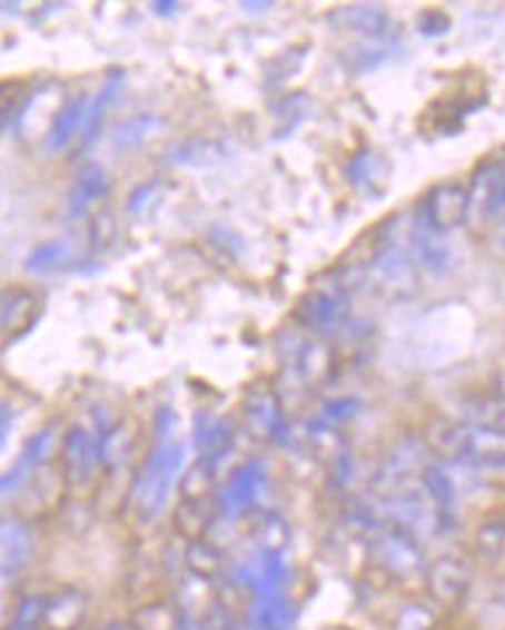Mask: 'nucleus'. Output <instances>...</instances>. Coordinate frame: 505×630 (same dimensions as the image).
I'll list each match as a JSON object with an SVG mask.
<instances>
[{
  "instance_id": "1",
  "label": "nucleus",
  "mask_w": 505,
  "mask_h": 630,
  "mask_svg": "<svg viewBox=\"0 0 505 630\" xmlns=\"http://www.w3.org/2000/svg\"><path fill=\"white\" fill-rule=\"evenodd\" d=\"M186 466V445L180 440L159 437L146 456L140 474L132 485V501L146 516H157L165 509L175 480Z\"/></svg>"
},
{
  "instance_id": "2",
  "label": "nucleus",
  "mask_w": 505,
  "mask_h": 630,
  "mask_svg": "<svg viewBox=\"0 0 505 630\" xmlns=\"http://www.w3.org/2000/svg\"><path fill=\"white\" fill-rule=\"evenodd\" d=\"M376 554L382 562V570L395 578H413L426 570L424 551L418 549V541L413 533L403 528L382 530L376 535Z\"/></svg>"
},
{
  "instance_id": "3",
  "label": "nucleus",
  "mask_w": 505,
  "mask_h": 630,
  "mask_svg": "<svg viewBox=\"0 0 505 630\" xmlns=\"http://www.w3.org/2000/svg\"><path fill=\"white\" fill-rule=\"evenodd\" d=\"M426 588H429L434 604L455 609L463 604L468 588H472V570L461 559L445 557L426 570Z\"/></svg>"
},
{
  "instance_id": "4",
  "label": "nucleus",
  "mask_w": 505,
  "mask_h": 630,
  "mask_svg": "<svg viewBox=\"0 0 505 630\" xmlns=\"http://www.w3.org/2000/svg\"><path fill=\"white\" fill-rule=\"evenodd\" d=\"M392 520L397 522V528L403 530H424L439 528V511L434 506L429 490L426 488H405L399 493L392 495V501L387 503Z\"/></svg>"
},
{
  "instance_id": "5",
  "label": "nucleus",
  "mask_w": 505,
  "mask_h": 630,
  "mask_svg": "<svg viewBox=\"0 0 505 630\" xmlns=\"http://www.w3.org/2000/svg\"><path fill=\"white\" fill-rule=\"evenodd\" d=\"M468 209H472V194L458 184H442L434 186L429 196L424 199V218L439 230H453L466 220Z\"/></svg>"
},
{
  "instance_id": "6",
  "label": "nucleus",
  "mask_w": 505,
  "mask_h": 630,
  "mask_svg": "<svg viewBox=\"0 0 505 630\" xmlns=\"http://www.w3.org/2000/svg\"><path fill=\"white\" fill-rule=\"evenodd\" d=\"M466 464L497 469L505 466V432L493 426L461 424V453Z\"/></svg>"
},
{
  "instance_id": "7",
  "label": "nucleus",
  "mask_w": 505,
  "mask_h": 630,
  "mask_svg": "<svg viewBox=\"0 0 505 630\" xmlns=\"http://www.w3.org/2000/svg\"><path fill=\"white\" fill-rule=\"evenodd\" d=\"M263 464H257V461L238 466L236 472L230 474L226 490H222V511H226L228 516L244 514V511L257 501L259 490H263Z\"/></svg>"
},
{
  "instance_id": "8",
  "label": "nucleus",
  "mask_w": 505,
  "mask_h": 630,
  "mask_svg": "<svg viewBox=\"0 0 505 630\" xmlns=\"http://www.w3.org/2000/svg\"><path fill=\"white\" fill-rule=\"evenodd\" d=\"M98 443L88 435L86 430L75 426L65 440V472L67 480L72 482H88L90 474L98 464Z\"/></svg>"
},
{
  "instance_id": "9",
  "label": "nucleus",
  "mask_w": 505,
  "mask_h": 630,
  "mask_svg": "<svg viewBox=\"0 0 505 630\" xmlns=\"http://www.w3.org/2000/svg\"><path fill=\"white\" fill-rule=\"evenodd\" d=\"M53 443H56V426L48 424L46 430H40L38 435H34L30 443L24 445V451H22V456H19L17 466H13L3 480V493L6 495L13 493V485L19 488L27 478H32L34 469L43 466V461H46L48 453H51Z\"/></svg>"
},
{
  "instance_id": "10",
  "label": "nucleus",
  "mask_w": 505,
  "mask_h": 630,
  "mask_svg": "<svg viewBox=\"0 0 505 630\" xmlns=\"http://www.w3.org/2000/svg\"><path fill=\"white\" fill-rule=\"evenodd\" d=\"M247 620L251 630H291L297 622V609L284 593L280 597H259L249 607Z\"/></svg>"
},
{
  "instance_id": "11",
  "label": "nucleus",
  "mask_w": 505,
  "mask_h": 630,
  "mask_svg": "<svg viewBox=\"0 0 505 630\" xmlns=\"http://www.w3.org/2000/svg\"><path fill=\"white\" fill-rule=\"evenodd\" d=\"M86 612H88L86 593L75 591V588H65V591L56 593V597L48 601L43 626L48 630H75L82 620H86Z\"/></svg>"
},
{
  "instance_id": "12",
  "label": "nucleus",
  "mask_w": 505,
  "mask_h": 630,
  "mask_svg": "<svg viewBox=\"0 0 505 630\" xmlns=\"http://www.w3.org/2000/svg\"><path fill=\"white\" fill-rule=\"evenodd\" d=\"M301 318L307 321L318 332H331L334 326H339V321L347 315V303L341 294H310L301 307Z\"/></svg>"
},
{
  "instance_id": "13",
  "label": "nucleus",
  "mask_w": 505,
  "mask_h": 630,
  "mask_svg": "<svg viewBox=\"0 0 505 630\" xmlns=\"http://www.w3.org/2000/svg\"><path fill=\"white\" fill-rule=\"evenodd\" d=\"M416 252L420 265L432 273L447 270L450 265V249L439 239V228H434L424 215H420V223H416Z\"/></svg>"
},
{
  "instance_id": "14",
  "label": "nucleus",
  "mask_w": 505,
  "mask_h": 630,
  "mask_svg": "<svg viewBox=\"0 0 505 630\" xmlns=\"http://www.w3.org/2000/svg\"><path fill=\"white\" fill-rule=\"evenodd\" d=\"M32 554V533L22 520L3 522V575L9 578L13 570H22L27 557Z\"/></svg>"
},
{
  "instance_id": "15",
  "label": "nucleus",
  "mask_w": 505,
  "mask_h": 630,
  "mask_svg": "<svg viewBox=\"0 0 505 630\" xmlns=\"http://www.w3.org/2000/svg\"><path fill=\"white\" fill-rule=\"evenodd\" d=\"M107 191V170L101 165L88 163L77 175L72 199H69V215H82L93 199Z\"/></svg>"
},
{
  "instance_id": "16",
  "label": "nucleus",
  "mask_w": 505,
  "mask_h": 630,
  "mask_svg": "<svg viewBox=\"0 0 505 630\" xmlns=\"http://www.w3.org/2000/svg\"><path fill=\"white\" fill-rule=\"evenodd\" d=\"M424 488L429 490L434 506L439 511V524L450 522L455 506H458V488H455L450 474L439 466H429L424 474Z\"/></svg>"
},
{
  "instance_id": "17",
  "label": "nucleus",
  "mask_w": 505,
  "mask_h": 630,
  "mask_svg": "<svg viewBox=\"0 0 505 630\" xmlns=\"http://www.w3.org/2000/svg\"><path fill=\"white\" fill-rule=\"evenodd\" d=\"M90 120V101L86 96H77L72 101L61 109V115L56 117L51 136H48V146L56 149V146H65L69 138L75 136L77 130L82 128Z\"/></svg>"
},
{
  "instance_id": "18",
  "label": "nucleus",
  "mask_w": 505,
  "mask_h": 630,
  "mask_svg": "<svg viewBox=\"0 0 505 630\" xmlns=\"http://www.w3.org/2000/svg\"><path fill=\"white\" fill-rule=\"evenodd\" d=\"M38 318V303H34L32 294L17 292L6 294L3 299V332L6 334H19L24 328H30Z\"/></svg>"
},
{
  "instance_id": "19",
  "label": "nucleus",
  "mask_w": 505,
  "mask_h": 630,
  "mask_svg": "<svg viewBox=\"0 0 505 630\" xmlns=\"http://www.w3.org/2000/svg\"><path fill=\"white\" fill-rule=\"evenodd\" d=\"M476 186H482V213H501L505 207V163L479 170V175H476Z\"/></svg>"
},
{
  "instance_id": "20",
  "label": "nucleus",
  "mask_w": 505,
  "mask_h": 630,
  "mask_svg": "<svg viewBox=\"0 0 505 630\" xmlns=\"http://www.w3.org/2000/svg\"><path fill=\"white\" fill-rule=\"evenodd\" d=\"M230 443V424L226 419H199L196 422V445H199L201 453H207L209 459L220 456Z\"/></svg>"
},
{
  "instance_id": "21",
  "label": "nucleus",
  "mask_w": 505,
  "mask_h": 630,
  "mask_svg": "<svg viewBox=\"0 0 505 630\" xmlns=\"http://www.w3.org/2000/svg\"><path fill=\"white\" fill-rule=\"evenodd\" d=\"M186 564L194 575L199 578H212L220 572L222 567V554L215 549L212 543L205 541H194L191 545H186Z\"/></svg>"
},
{
  "instance_id": "22",
  "label": "nucleus",
  "mask_w": 505,
  "mask_h": 630,
  "mask_svg": "<svg viewBox=\"0 0 505 630\" xmlns=\"http://www.w3.org/2000/svg\"><path fill=\"white\" fill-rule=\"evenodd\" d=\"M46 609H48L46 597H34V593L22 597L17 609H13L9 630H38L46 622Z\"/></svg>"
},
{
  "instance_id": "23",
  "label": "nucleus",
  "mask_w": 505,
  "mask_h": 630,
  "mask_svg": "<svg viewBox=\"0 0 505 630\" xmlns=\"http://www.w3.org/2000/svg\"><path fill=\"white\" fill-rule=\"evenodd\" d=\"M434 626H437V614H434V609L418 604V601H410V604L399 607L395 614V630H434Z\"/></svg>"
},
{
  "instance_id": "24",
  "label": "nucleus",
  "mask_w": 505,
  "mask_h": 630,
  "mask_svg": "<svg viewBox=\"0 0 505 630\" xmlns=\"http://www.w3.org/2000/svg\"><path fill=\"white\" fill-rule=\"evenodd\" d=\"M175 524H178V530L186 538L199 541L207 530V516L201 514V503H194V501L180 503V509L175 511Z\"/></svg>"
},
{
  "instance_id": "25",
  "label": "nucleus",
  "mask_w": 505,
  "mask_h": 630,
  "mask_svg": "<svg viewBox=\"0 0 505 630\" xmlns=\"http://www.w3.org/2000/svg\"><path fill=\"white\" fill-rule=\"evenodd\" d=\"M476 545H479L482 554L497 557L505 549V516L501 514L497 520L484 522L476 533Z\"/></svg>"
},
{
  "instance_id": "26",
  "label": "nucleus",
  "mask_w": 505,
  "mask_h": 630,
  "mask_svg": "<svg viewBox=\"0 0 505 630\" xmlns=\"http://www.w3.org/2000/svg\"><path fill=\"white\" fill-rule=\"evenodd\" d=\"M178 618L172 614L170 607L165 604H149L143 607V612L138 614V628L140 630H175L178 628Z\"/></svg>"
},
{
  "instance_id": "27",
  "label": "nucleus",
  "mask_w": 505,
  "mask_h": 630,
  "mask_svg": "<svg viewBox=\"0 0 505 630\" xmlns=\"http://www.w3.org/2000/svg\"><path fill=\"white\" fill-rule=\"evenodd\" d=\"M154 120H130L125 122V128L117 130V146H136L140 138L146 136V130L154 128Z\"/></svg>"
},
{
  "instance_id": "28",
  "label": "nucleus",
  "mask_w": 505,
  "mask_h": 630,
  "mask_svg": "<svg viewBox=\"0 0 505 630\" xmlns=\"http://www.w3.org/2000/svg\"><path fill=\"white\" fill-rule=\"evenodd\" d=\"M67 255V244L65 242H53V244H48V247L43 249H38L34 255L30 257V268H38V270H43L48 268V265H53L56 260H61V257Z\"/></svg>"
},
{
  "instance_id": "29",
  "label": "nucleus",
  "mask_w": 505,
  "mask_h": 630,
  "mask_svg": "<svg viewBox=\"0 0 505 630\" xmlns=\"http://www.w3.org/2000/svg\"><path fill=\"white\" fill-rule=\"evenodd\" d=\"M495 599H497V604L505 607V575L501 578V583H497L495 588Z\"/></svg>"
},
{
  "instance_id": "30",
  "label": "nucleus",
  "mask_w": 505,
  "mask_h": 630,
  "mask_svg": "<svg viewBox=\"0 0 505 630\" xmlns=\"http://www.w3.org/2000/svg\"><path fill=\"white\" fill-rule=\"evenodd\" d=\"M103 630H125V628H122V626H119V622H109V626H107V628H103Z\"/></svg>"
},
{
  "instance_id": "31",
  "label": "nucleus",
  "mask_w": 505,
  "mask_h": 630,
  "mask_svg": "<svg viewBox=\"0 0 505 630\" xmlns=\"http://www.w3.org/2000/svg\"><path fill=\"white\" fill-rule=\"evenodd\" d=\"M501 242H503V247H505V234H503V236H501Z\"/></svg>"
},
{
  "instance_id": "32",
  "label": "nucleus",
  "mask_w": 505,
  "mask_h": 630,
  "mask_svg": "<svg viewBox=\"0 0 505 630\" xmlns=\"http://www.w3.org/2000/svg\"><path fill=\"white\" fill-rule=\"evenodd\" d=\"M503 516H505V509H503Z\"/></svg>"
}]
</instances>
